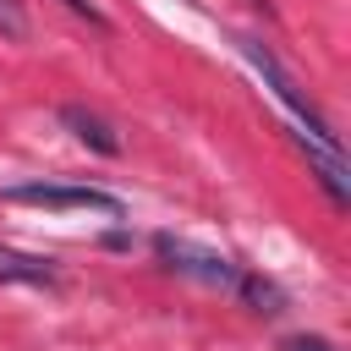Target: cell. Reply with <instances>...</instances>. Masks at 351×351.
Wrapping results in <instances>:
<instances>
[{
  "instance_id": "9",
  "label": "cell",
  "mask_w": 351,
  "mask_h": 351,
  "mask_svg": "<svg viewBox=\"0 0 351 351\" xmlns=\"http://www.w3.org/2000/svg\"><path fill=\"white\" fill-rule=\"evenodd\" d=\"M66 5H71V11H77V16H88V22H104V16H99V5H93V0H66Z\"/></svg>"
},
{
  "instance_id": "5",
  "label": "cell",
  "mask_w": 351,
  "mask_h": 351,
  "mask_svg": "<svg viewBox=\"0 0 351 351\" xmlns=\"http://www.w3.org/2000/svg\"><path fill=\"white\" fill-rule=\"evenodd\" d=\"M0 280L49 285V280H55V269H49V258H33V252H11V247H0Z\"/></svg>"
},
{
  "instance_id": "2",
  "label": "cell",
  "mask_w": 351,
  "mask_h": 351,
  "mask_svg": "<svg viewBox=\"0 0 351 351\" xmlns=\"http://www.w3.org/2000/svg\"><path fill=\"white\" fill-rule=\"evenodd\" d=\"M154 252L176 269V274H192V280H203V285H236V269H230V258L225 252H208V247H197V241H186V236H154Z\"/></svg>"
},
{
  "instance_id": "3",
  "label": "cell",
  "mask_w": 351,
  "mask_h": 351,
  "mask_svg": "<svg viewBox=\"0 0 351 351\" xmlns=\"http://www.w3.org/2000/svg\"><path fill=\"white\" fill-rule=\"evenodd\" d=\"M60 126H66L77 143H88L93 154H121V137H115V126H110L99 110H88V104H60Z\"/></svg>"
},
{
  "instance_id": "7",
  "label": "cell",
  "mask_w": 351,
  "mask_h": 351,
  "mask_svg": "<svg viewBox=\"0 0 351 351\" xmlns=\"http://www.w3.org/2000/svg\"><path fill=\"white\" fill-rule=\"evenodd\" d=\"M0 33L5 38H27V16H22L16 0H0Z\"/></svg>"
},
{
  "instance_id": "6",
  "label": "cell",
  "mask_w": 351,
  "mask_h": 351,
  "mask_svg": "<svg viewBox=\"0 0 351 351\" xmlns=\"http://www.w3.org/2000/svg\"><path fill=\"white\" fill-rule=\"evenodd\" d=\"M236 285H241V296L252 302V313H280V307H285V296H280V285H274V280H258V274H236Z\"/></svg>"
},
{
  "instance_id": "8",
  "label": "cell",
  "mask_w": 351,
  "mask_h": 351,
  "mask_svg": "<svg viewBox=\"0 0 351 351\" xmlns=\"http://www.w3.org/2000/svg\"><path fill=\"white\" fill-rule=\"evenodd\" d=\"M285 351H335V346H329L324 335H291V340H285Z\"/></svg>"
},
{
  "instance_id": "4",
  "label": "cell",
  "mask_w": 351,
  "mask_h": 351,
  "mask_svg": "<svg viewBox=\"0 0 351 351\" xmlns=\"http://www.w3.org/2000/svg\"><path fill=\"white\" fill-rule=\"evenodd\" d=\"M296 137H302V132H296ZM302 148H307V165H313L318 186H324L335 203H346V197H351V181H346V159H340V148H324V143H307V137H302Z\"/></svg>"
},
{
  "instance_id": "1",
  "label": "cell",
  "mask_w": 351,
  "mask_h": 351,
  "mask_svg": "<svg viewBox=\"0 0 351 351\" xmlns=\"http://www.w3.org/2000/svg\"><path fill=\"white\" fill-rule=\"evenodd\" d=\"M5 203H33V208H99V214H121V197L104 186H60V181H27V186H5Z\"/></svg>"
}]
</instances>
